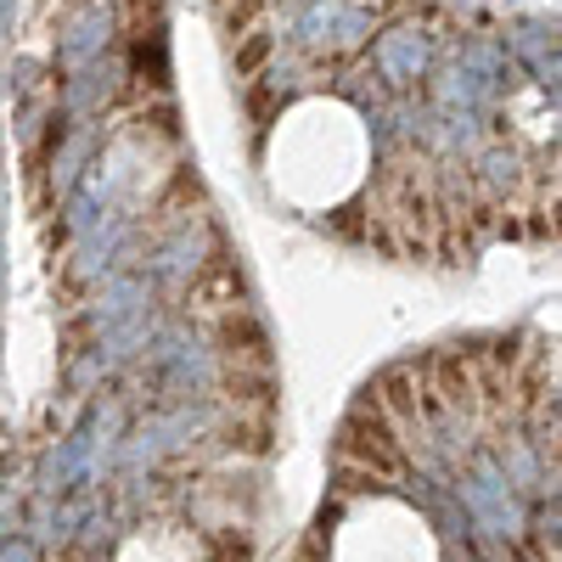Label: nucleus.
<instances>
[{"instance_id": "nucleus-1", "label": "nucleus", "mask_w": 562, "mask_h": 562, "mask_svg": "<svg viewBox=\"0 0 562 562\" xmlns=\"http://www.w3.org/2000/svg\"><path fill=\"white\" fill-rule=\"evenodd\" d=\"M265 52H270V40H265V34H254V40L243 45V52H237V74H254V68L265 63Z\"/></svg>"}]
</instances>
